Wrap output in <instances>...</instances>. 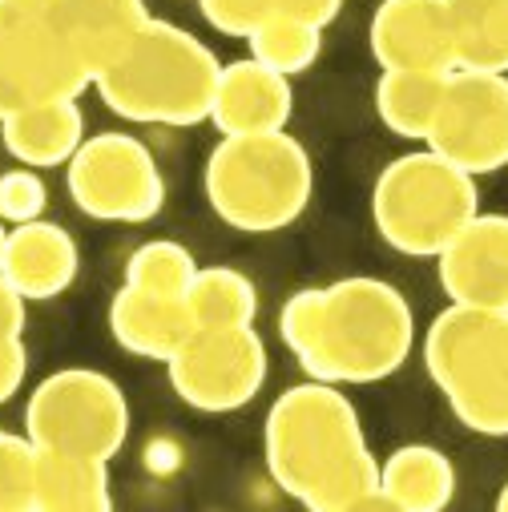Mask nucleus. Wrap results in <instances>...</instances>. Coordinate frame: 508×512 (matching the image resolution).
<instances>
[{
	"mask_svg": "<svg viewBox=\"0 0 508 512\" xmlns=\"http://www.w3.org/2000/svg\"><path fill=\"white\" fill-rule=\"evenodd\" d=\"M73 206L93 222L142 226L166 206V178L154 150L121 130H105L81 142L65 166Z\"/></svg>",
	"mask_w": 508,
	"mask_h": 512,
	"instance_id": "8",
	"label": "nucleus"
},
{
	"mask_svg": "<svg viewBox=\"0 0 508 512\" xmlns=\"http://www.w3.org/2000/svg\"><path fill=\"white\" fill-rule=\"evenodd\" d=\"M379 488L396 512H440L456 496V464L432 444H400L379 460Z\"/></svg>",
	"mask_w": 508,
	"mask_h": 512,
	"instance_id": "19",
	"label": "nucleus"
},
{
	"mask_svg": "<svg viewBox=\"0 0 508 512\" xmlns=\"http://www.w3.org/2000/svg\"><path fill=\"white\" fill-rule=\"evenodd\" d=\"M456 69L508 77V0H444Z\"/></svg>",
	"mask_w": 508,
	"mask_h": 512,
	"instance_id": "21",
	"label": "nucleus"
},
{
	"mask_svg": "<svg viewBox=\"0 0 508 512\" xmlns=\"http://www.w3.org/2000/svg\"><path fill=\"white\" fill-rule=\"evenodd\" d=\"M210 210L238 234H279L303 218L315 194V166L299 138H222L202 170Z\"/></svg>",
	"mask_w": 508,
	"mask_h": 512,
	"instance_id": "4",
	"label": "nucleus"
},
{
	"mask_svg": "<svg viewBox=\"0 0 508 512\" xmlns=\"http://www.w3.org/2000/svg\"><path fill=\"white\" fill-rule=\"evenodd\" d=\"M37 444L25 432L0 428V512H33Z\"/></svg>",
	"mask_w": 508,
	"mask_h": 512,
	"instance_id": "26",
	"label": "nucleus"
},
{
	"mask_svg": "<svg viewBox=\"0 0 508 512\" xmlns=\"http://www.w3.org/2000/svg\"><path fill=\"white\" fill-rule=\"evenodd\" d=\"M416 351L412 303L384 279L351 275L323 287L315 347L299 359L307 379L363 388L392 379Z\"/></svg>",
	"mask_w": 508,
	"mask_h": 512,
	"instance_id": "3",
	"label": "nucleus"
},
{
	"mask_svg": "<svg viewBox=\"0 0 508 512\" xmlns=\"http://www.w3.org/2000/svg\"><path fill=\"white\" fill-rule=\"evenodd\" d=\"M291 113H295L291 77L259 65L254 57L222 65L214 105H210V125L222 138L279 134L291 125Z\"/></svg>",
	"mask_w": 508,
	"mask_h": 512,
	"instance_id": "14",
	"label": "nucleus"
},
{
	"mask_svg": "<svg viewBox=\"0 0 508 512\" xmlns=\"http://www.w3.org/2000/svg\"><path fill=\"white\" fill-rule=\"evenodd\" d=\"M109 508H113L109 460L37 448L33 512H109Z\"/></svg>",
	"mask_w": 508,
	"mask_h": 512,
	"instance_id": "20",
	"label": "nucleus"
},
{
	"mask_svg": "<svg viewBox=\"0 0 508 512\" xmlns=\"http://www.w3.org/2000/svg\"><path fill=\"white\" fill-rule=\"evenodd\" d=\"M436 275L448 303L508 311V214H476L440 254Z\"/></svg>",
	"mask_w": 508,
	"mask_h": 512,
	"instance_id": "13",
	"label": "nucleus"
},
{
	"mask_svg": "<svg viewBox=\"0 0 508 512\" xmlns=\"http://www.w3.org/2000/svg\"><path fill=\"white\" fill-rule=\"evenodd\" d=\"M45 206H49V190L37 170L17 166L0 174V222H9V226L33 222L45 214Z\"/></svg>",
	"mask_w": 508,
	"mask_h": 512,
	"instance_id": "27",
	"label": "nucleus"
},
{
	"mask_svg": "<svg viewBox=\"0 0 508 512\" xmlns=\"http://www.w3.org/2000/svg\"><path fill=\"white\" fill-rule=\"evenodd\" d=\"M428 150L472 178L508 166V77L504 73H448Z\"/></svg>",
	"mask_w": 508,
	"mask_h": 512,
	"instance_id": "11",
	"label": "nucleus"
},
{
	"mask_svg": "<svg viewBox=\"0 0 508 512\" xmlns=\"http://www.w3.org/2000/svg\"><path fill=\"white\" fill-rule=\"evenodd\" d=\"M496 512H508V480H504V488L496 492Z\"/></svg>",
	"mask_w": 508,
	"mask_h": 512,
	"instance_id": "34",
	"label": "nucleus"
},
{
	"mask_svg": "<svg viewBox=\"0 0 508 512\" xmlns=\"http://www.w3.org/2000/svg\"><path fill=\"white\" fill-rule=\"evenodd\" d=\"M77 271H81V250L61 222L33 218L21 226H9L0 275L25 303L61 299L77 283Z\"/></svg>",
	"mask_w": 508,
	"mask_h": 512,
	"instance_id": "16",
	"label": "nucleus"
},
{
	"mask_svg": "<svg viewBox=\"0 0 508 512\" xmlns=\"http://www.w3.org/2000/svg\"><path fill=\"white\" fill-rule=\"evenodd\" d=\"M5 242H9V222H0V259H5Z\"/></svg>",
	"mask_w": 508,
	"mask_h": 512,
	"instance_id": "35",
	"label": "nucleus"
},
{
	"mask_svg": "<svg viewBox=\"0 0 508 512\" xmlns=\"http://www.w3.org/2000/svg\"><path fill=\"white\" fill-rule=\"evenodd\" d=\"M275 5H279V17H295V21H307V25L327 29L339 17L343 0H275Z\"/></svg>",
	"mask_w": 508,
	"mask_h": 512,
	"instance_id": "31",
	"label": "nucleus"
},
{
	"mask_svg": "<svg viewBox=\"0 0 508 512\" xmlns=\"http://www.w3.org/2000/svg\"><path fill=\"white\" fill-rule=\"evenodd\" d=\"M174 396L202 416H230L263 392L267 343L254 327H198L166 363Z\"/></svg>",
	"mask_w": 508,
	"mask_h": 512,
	"instance_id": "9",
	"label": "nucleus"
},
{
	"mask_svg": "<svg viewBox=\"0 0 508 512\" xmlns=\"http://www.w3.org/2000/svg\"><path fill=\"white\" fill-rule=\"evenodd\" d=\"M250 57L283 73V77H299L307 73L319 53H323V29L319 25H307V21H295V17H271L267 25H259L250 37Z\"/></svg>",
	"mask_w": 508,
	"mask_h": 512,
	"instance_id": "24",
	"label": "nucleus"
},
{
	"mask_svg": "<svg viewBox=\"0 0 508 512\" xmlns=\"http://www.w3.org/2000/svg\"><path fill=\"white\" fill-rule=\"evenodd\" d=\"M85 89H93V77L57 37L45 9L0 5V121Z\"/></svg>",
	"mask_w": 508,
	"mask_h": 512,
	"instance_id": "10",
	"label": "nucleus"
},
{
	"mask_svg": "<svg viewBox=\"0 0 508 512\" xmlns=\"http://www.w3.org/2000/svg\"><path fill=\"white\" fill-rule=\"evenodd\" d=\"M25 323H29V303L0 275V339H21Z\"/></svg>",
	"mask_w": 508,
	"mask_h": 512,
	"instance_id": "32",
	"label": "nucleus"
},
{
	"mask_svg": "<svg viewBox=\"0 0 508 512\" xmlns=\"http://www.w3.org/2000/svg\"><path fill=\"white\" fill-rule=\"evenodd\" d=\"M198 9L210 29H218L222 37H238V41H246L271 17H279L275 0H198Z\"/></svg>",
	"mask_w": 508,
	"mask_h": 512,
	"instance_id": "29",
	"label": "nucleus"
},
{
	"mask_svg": "<svg viewBox=\"0 0 508 512\" xmlns=\"http://www.w3.org/2000/svg\"><path fill=\"white\" fill-rule=\"evenodd\" d=\"M29 375V347L25 335L21 339H0V404H9Z\"/></svg>",
	"mask_w": 508,
	"mask_h": 512,
	"instance_id": "30",
	"label": "nucleus"
},
{
	"mask_svg": "<svg viewBox=\"0 0 508 512\" xmlns=\"http://www.w3.org/2000/svg\"><path fill=\"white\" fill-rule=\"evenodd\" d=\"M319 311H323V287H303V291H295V295L283 303V311H279V339L287 343V351L295 355V363L315 347Z\"/></svg>",
	"mask_w": 508,
	"mask_h": 512,
	"instance_id": "28",
	"label": "nucleus"
},
{
	"mask_svg": "<svg viewBox=\"0 0 508 512\" xmlns=\"http://www.w3.org/2000/svg\"><path fill=\"white\" fill-rule=\"evenodd\" d=\"M0 5H13V9H45L49 0H0Z\"/></svg>",
	"mask_w": 508,
	"mask_h": 512,
	"instance_id": "33",
	"label": "nucleus"
},
{
	"mask_svg": "<svg viewBox=\"0 0 508 512\" xmlns=\"http://www.w3.org/2000/svg\"><path fill=\"white\" fill-rule=\"evenodd\" d=\"M267 472L311 512H396L379 488V460L339 383L287 388L263 420Z\"/></svg>",
	"mask_w": 508,
	"mask_h": 512,
	"instance_id": "1",
	"label": "nucleus"
},
{
	"mask_svg": "<svg viewBox=\"0 0 508 512\" xmlns=\"http://www.w3.org/2000/svg\"><path fill=\"white\" fill-rule=\"evenodd\" d=\"M105 319H109V335L121 351H130L138 359H154V363H170L174 351L198 331L186 299L150 295L130 283L117 287Z\"/></svg>",
	"mask_w": 508,
	"mask_h": 512,
	"instance_id": "17",
	"label": "nucleus"
},
{
	"mask_svg": "<svg viewBox=\"0 0 508 512\" xmlns=\"http://www.w3.org/2000/svg\"><path fill=\"white\" fill-rule=\"evenodd\" d=\"M476 214V178L428 146L392 158L371 186L375 234L404 259H436Z\"/></svg>",
	"mask_w": 508,
	"mask_h": 512,
	"instance_id": "6",
	"label": "nucleus"
},
{
	"mask_svg": "<svg viewBox=\"0 0 508 512\" xmlns=\"http://www.w3.org/2000/svg\"><path fill=\"white\" fill-rule=\"evenodd\" d=\"M424 367L468 432L508 436V311L448 303L424 331Z\"/></svg>",
	"mask_w": 508,
	"mask_h": 512,
	"instance_id": "5",
	"label": "nucleus"
},
{
	"mask_svg": "<svg viewBox=\"0 0 508 512\" xmlns=\"http://www.w3.org/2000/svg\"><path fill=\"white\" fill-rule=\"evenodd\" d=\"M448 73H404L384 69L375 81V113L404 142H428V130L436 121L440 97H444Z\"/></svg>",
	"mask_w": 508,
	"mask_h": 512,
	"instance_id": "22",
	"label": "nucleus"
},
{
	"mask_svg": "<svg viewBox=\"0 0 508 512\" xmlns=\"http://www.w3.org/2000/svg\"><path fill=\"white\" fill-rule=\"evenodd\" d=\"M367 45L379 73H456L444 0H379V9L371 13Z\"/></svg>",
	"mask_w": 508,
	"mask_h": 512,
	"instance_id": "12",
	"label": "nucleus"
},
{
	"mask_svg": "<svg viewBox=\"0 0 508 512\" xmlns=\"http://www.w3.org/2000/svg\"><path fill=\"white\" fill-rule=\"evenodd\" d=\"M130 400L117 379L93 367L45 375L25 404V436L45 452L113 460L130 440Z\"/></svg>",
	"mask_w": 508,
	"mask_h": 512,
	"instance_id": "7",
	"label": "nucleus"
},
{
	"mask_svg": "<svg viewBox=\"0 0 508 512\" xmlns=\"http://www.w3.org/2000/svg\"><path fill=\"white\" fill-rule=\"evenodd\" d=\"M186 303L198 327H254L259 319V291L234 267H198Z\"/></svg>",
	"mask_w": 508,
	"mask_h": 512,
	"instance_id": "23",
	"label": "nucleus"
},
{
	"mask_svg": "<svg viewBox=\"0 0 508 512\" xmlns=\"http://www.w3.org/2000/svg\"><path fill=\"white\" fill-rule=\"evenodd\" d=\"M0 142H5L9 158L29 170H57L69 166V158L85 142V113L81 97H57L29 105L13 117L0 121Z\"/></svg>",
	"mask_w": 508,
	"mask_h": 512,
	"instance_id": "18",
	"label": "nucleus"
},
{
	"mask_svg": "<svg viewBox=\"0 0 508 512\" xmlns=\"http://www.w3.org/2000/svg\"><path fill=\"white\" fill-rule=\"evenodd\" d=\"M222 61L190 29L150 17L138 41L105 73H97V97L125 121L138 125H186L210 121Z\"/></svg>",
	"mask_w": 508,
	"mask_h": 512,
	"instance_id": "2",
	"label": "nucleus"
},
{
	"mask_svg": "<svg viewBox=\"0 0 508 512\" xmlns=\"http://www.w3.org/2000/svg\"><path fill=\"white\" fill-rule=\"evenodd\" d=\"M194 275H198V263H194L190 246H182L174 238H150L125 259V283L138 291H150V295L186 299Z\"/></svg>",
	"mask_w": 508,
	"mask_h": 512,
	"instance_id": "25",
	"label": "nucleus"
},
{
	"mask_svg": "<svg viewBox=\"0 0 508 512\" xmlns=\"http://www.w3.org/2000/svg\"><path fill=\"white\" fill-rule=\"evenodd\" d=\"M45 17L93 81L150 25L146 0H49Z\"/></svg>",
	"mask_w": 508,
	"mask_h": 512,
	"instance_id": "15",
	"label": "nucleus"
}]
</instances>
